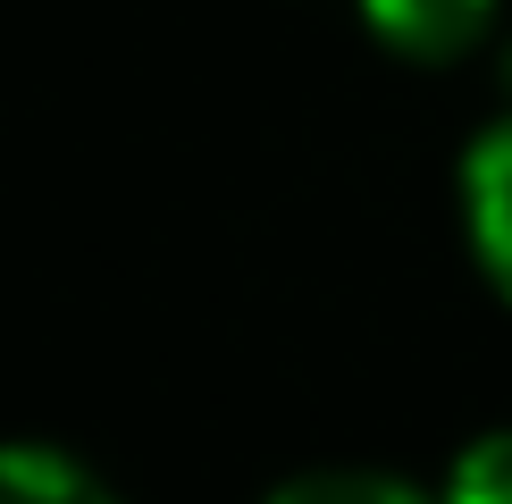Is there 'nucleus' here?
I'll use <instances>...</instances> for the list:
<instances>
[{
	"instance_id": "f257e3e1",
	"label": "nucleus",
	"mask_w": 512,
	"mask_h": 504,
	"mask_svg": "<svg viewBox=\"0 0 512 504\" xmlns=\"http://www.w3.org/2000/svg\"><path fill=\"white\" fill-rule=\"evenodd\" d=\"M462 202H471V244L487 261V278L512 294V126L471 143V168H462Z\"/></svg>"
},
{
	"instance_id": "7ed1b4c3",
	"label": "nucleus",
	"mask_w": 512,
	"mask_h": 504,
	"mask_svg": "<svg viewBox=\"0 0 512 504\" xmlns=\"http://www.w3.org/2000/svg\"><path fill=\"white\" fill-rule=\"evenodd\" d=\"M0 504H118V496L51 446H0Z\"/></svg>"
},
{
	"instance_id": "f03ea898",
	"label": "nucleus",
	"mask_w": 512,
	"mask_h": 504,
	"mask_svg": "<svg viewBox=\"0 0 512 504\" xmlns=\"http://www.w3.org/2000/svg\"><path fill=\"white\" fill-rule=\"evenodd\" d=\"M361 9H370V26H378L387 51H403V59H454L462 42H479V26H487L496 0H361Z\"/></svg>"
},
{
	"instance_id": "39448f33",
	"label": "nucleus",
	"mask_w": 512,
	"mask_h": 504,
	"mask_svg": "<svg viewBox=\"0 0 512 504\" xmlns=\"http://www.w3.org/2000/svg\"><path fill=\"white\" fill-rule=\"evenodd\" d=\"M445 504H512V437H479V446L454 462Z\"/></svg>"
},
{
	"instance_id": "20e7f679",
	"label": "nucleus",
	"mask_w": 512,
	"mask_h": 504,
	"mask_svg": "<svg viewBox=\"0 0 512 504\" xmlns=\"http://www.w3.org/2000/svg\"><path fill=\"white\" fill-rule=\"evenodd\" d=\"M269 504H429V496H412L403 479H378V471H319V479L277 488Z\"/></svg>"
}]
</instances>
